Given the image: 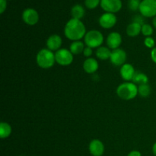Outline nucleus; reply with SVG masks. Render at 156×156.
<instances>
[{
  "label": "nucleus",
  "instance_id": "f257e3e1",
  "mask_svg": "<svg viewBox=\"0 0 156 156\" xmlns=\"http://www.w3.org/2000/svg\"><path fill=\"white\" fill-rule=\"evenodd\" d=\"M85 26L79 19L72 18L66 23L64 28V34L68 39L77 41L85 36Z\"/></svg>",
  "mask_w": 156,
  "mask_h": 156
},
{
  "label": "nucleus",
  "instance_id": "f03ea898",
  "mask_svg": "<svg viewBox=\"0 0 156 156\" xmlns=\"http://www.w3.org/2000/svg\"><path fill=\"white\" fill-rule=\"evenodd\" d=\"M55 61V54L49 49H42L37 55V63L41 68H51L54 65Z\"/></svg>",
  "mask_w": 156,
  "mask_h": 156
},
{
  "label": "nucleus",
  "instance_id": "7ed1b4c3",
  "mask_svg": "<svg viewBox=\"0 0 156 156\" xmlns=\"http://www.w3.org/2000/svg\"><path fill=\"white\" fill-rule=\"evenodd\" d=\"M117 94L123 100H131L136 97L138 94V87L134 83L125 82L118 86Z\"/></svg>",
  "mask_w": 156,
  "mask_h": 156
},
{
  "label": "nucleus",
  "instance_id": "20e7f679",
  "mask_svg": "<svg viewBox=\"0 0 156 156\" xmlns=\"http://www.w3.org/2000/svg\"><path fill=\"white\" fill-rule=\"evenodd\" d=\"M104 41V36L97 30H91L86 33L85 36V43L88 47L96 48L100 47Z\"/></svg>",
  "mask_w": 156,
  "mask_h": 156
},
{
  "label": "nucleus",
  "instance_id": "39448f33",
  "mask_svg": "<svg viewBox=\"0 0 156 156\" xmlns=\"http://www.w3.org/2000/svg\"><path fill=\"white\" fill-rule=\"evenodd\" d=\"M140 12L144 17L156 16V0H143L140 3Z\"/></svg>",
  "mask_w": 156,
  "mask_h": 156
},
{
  "label": "nucleus",
  "instance_id": "423d86ee",
  "mask_svg": "<svg viewBox=\"0 0 156 156\" xmlns=\"http://www.w3.org/2000/svg\"><path fill=\"white\" fill-rule=\"evenodd\" d=\"M56 62L61 66H69L73 62V54L66 49H59L55 53Z\"/></svg>",
  "mask_w": 156,
  "mask_h": 156
},
{
  "label": "nucleus",
  "instance_id": "0eeeda50",
  "mask_svg": "<svg viewBox=\"0 0 156 156\" xmlns=\"http://www.w3.org/2000/svg\"><path fill=\"white\" fill-rule=\"evenodd\" d=\"M100 5L103 10L109 13L119 12L122 8L121 0H101Z\"/></svg>",
  "mask_w": 156,
  "mask_h": 156
},
{
  "label": "nucleus",
  "instance_id": "6e6552de",
  "mask_svg": "<svg viewBox=\"0 0 156 156\" xmlns=\"http://www.w3.org/2000/svg\"><path fill=\"white\" fill-rule=\"evenodd\" d=\"M117 23V17L114 13L103 14L99 18V24L103 28L109 29L114 27Z\"/></svg>",
  "mask_w": 156,
  "mask_h": 156
},
{
  "label": "nucleus",
  "instance_id": "1a4fd4ad",
  "mask_svg": "<svg viewBox=\"0 0 156 156\" xmlns=\"http://www.w3.org/2000/svg\"><path fill=\"white\" fill-rule=\"evenodd\" d=\"M22 19L28 25H34L39 21V15L34 9H27L23 12Z\"/></svg>",
  "mask_w": 156,
  "mask_h": 156
},
{
  "label": "nucleus",
  "instance_id": "9d476101",
  "mask_svg": "<svg viewBox=\"0 0 156 156\" xmlns=\"http://www.w3.org/2000/svg\"><path fill=\"white\" fill-rule=\"evenodd\" d=\"M111 61L112 64L116 66H123L126 59V53L122 49H116L113 50L111 55Z\"/></svg>",
  "mask_w": 156,
  "mask_h": 156
},
{
  "label": "nucleus",
  "instance_id": "9b49d317",
  "mask_svg": "<svg viewBox=\"0 0 156 156\" xmlns=\"http://www.w3.org/2000/svg\"><path fill=\"white\" fill-rule=\"evenodd\" d=\"M89 152L93 156H102L105 152V146L99 140H94L89 144Z\"/></svg>",
  "mask_w": 156,
  "mask_h": 156
},
{
  "label": "nucleus",
  "instance_id": "f8f14e48",
  "mask_svg": "<svg viewBox=\"0 0 156 156\" xmlns=\"http://www.w3.org/2000/svg\"><path fill=\"white\" fill-rule=\"evenodd\" d=\"M122 43L121 35L117 32H112L110 34L107 38V44L108 47L112 50L118 49Z\"/></svg>",
  "mask_w": 156,
  "mask_h": 156
},
{
  "label": "nucleus",
  "instance_id": "ddd939ff",
  "mask_svg": "<svg viewBox=\"0 0 156 156\" xmlns=\"http://www.w3.org/2000/svg\"><path fill=\"white\" fill-rule=\"evenodd\" d=\"M135 73L134 67L129 63L123 64L120 69V76L126 81L133 80Z\"/></svg>",
  "mask_w": 156,
  "mask_h": 156
},
{
  "label": "nucleus",
  "instance_id": "4468645a",
  "mask_svg": "<svg viewBox=\"0 0 156 156\" xmlns=\"http://www.w3.org/2000/svg\"><path fill=\"white\" fill-rule=\"evenodd\" d=\"M62 45V38L57 34L51 35L47 41V47L51 51L59 50Z\"/></svg>",
  "mask_w": 156,
  "mask_h": 156
},
{
  "label": "nucleus",
  "instance_id": "2eb2a0df",
  "mask_svg": "<svg viewBox=\"0 0 156 156\" xmlns=\"http://www.w3.org/2000/svg\"><path fill=\"white\" fill-rule=\"evenodd\" d=\"M83 69L88 74L94 73L98 69V62L94 58H88L84 62Z\"/></svg>",
  "mask_w": 156,
  "mask_h": 156
},
{
  "label": "nucleus",
  "instance_id": "dca6fc26",
  "mask_svg": "<svg viewBox=\"0 0 156 156\" xmlns=\"http://www.w3.org/2000/svg\"><path fill=\"white\" fill-rule=\"evenodd\" d=\"M140 32H142V24L138 22L133 21L126 27V34L131 37L138 36Z\"/></svg>",
  "mask_w": 156,
  "mask_h": 156
},
{
  "label": "nucleus",
  "instance_id": "f3484780",
  "mask_svg": "<svg viewBox=\"0 0 156 156\" xmlns=\"http://www.w3.org/2000/svg\"><path fill=\"white\" fill-rule=\"evenodd\" d=\"M71 15L75 19H82L85 15V9L81 5H76L71 9Z\"/></svg>",
  "mask_w": 156,
  "mask_h": 156
},
{
  "label": "nucleus",
  "instance_id": "a211bd4d",
  "mask_svg": "<svg viewBox=\"0 0 156 156\" xmlns=\"http://www.w3.org/2000/svg\"><path fill=\"white\" fill-rule=\"evenodd\" d=\"M111 51L109 48L105 47H101L96 50V56L101 60H107L111 58Z\"/></svg>",
  "mask_w": 156,
  "mask_h": 156
},
{
  "label": "nucleus",
  "instance_id": "6ab92c4d",
  "mask_svg": "<svg viewBox=\"0 0 156 156\" xmlns=\"http://www.w3.org/2000/svg\"><path fill=\"white\" fill-rule=\"evenodd\" d=\"M133 82L134 84H139V85H143V84H148L149 79L146 75L141 72H136L135 75L133 79Z\"/></svg>",
  "mask_w": 156,
  "mask_h": 156
},
{
  "label": "nucleus",
  "instance_id": "aec40b11",
  "mask_svg": "<svg viewBox=\"0 0 156 156\" xmlns=\"http://www.w3.org/2000/svg\"><path fill=\"white\" fill-rule=\"evenodd\" d=\"M84 44L81 41H74L70 45V52L73 53V55H78L81 53L82 52L84 51Z\"/></svg>",
  "mask_w": 156,
  "mask_h": 156
},
{
  "label": "nucleus",
  "instance_id": "412c9836",
  "mask_svg": "<svg viewBox=\"0 0 156 156\" xmlns=\"http://www.w3.org/2000/svg\"><path fill=\"white\" fill-rule=\"evenodd\" d=\"M12 133V127L5 122H2L0 124V137L2 139L8 138Z\"/></svg>",
  "mask_w": 156,
  "mask_h": 156
},
{
  "label": "nucleus",
  "instance_id": "4be33fe9",
  "mask_svg": "<svg viewBox=\"0 0 156 156\" xmlns=\"http://www.w3.org/2000/svg\"><path fill=\"white\" fill-rule=\"evenodd\" d=\"M151 88L148 84H143L138 87V94L143 98H147L150 94Z\"/></svg>",
  "mask_w": 156,
  "mask_h": 156
},
{
  "label": "nucleus",
  "instance_id": "5701e85b",
  "mask_svg": "<svg viewBox=\"0 0 156 156\" xmlns=\"http://www.w3.org/2000/svg\"><path fill=\"white\" fill-rule=\"evenodd\" d=\"M142 33L144 36L150 37L153 34V28L152 26L149 24H143L142 25Z\"/></svg>",
  "mask_w": 156,
  "mask_h": 156
},
{
  "label": "nucleus",
  "instance_id": "b1692460",
  "mask_svg": "<svg viewBox=\"0 0 156 156\" xmlns=\"http://www.w3.org/2000/svg\"><path fill=\"white\" fill-rule=\"evenodd\" d=\"M101 3V0H85V5L88 9H94Z\"/></svg>",
  "mask_w": 156,
  "mask_h": 156
},
{
  "label": "nucleus",
  "instance_id": "393cba45",
  "mask_svg": "<svg viewBox=\"0 0 156 156\" xmlns=\"http://www.w3.org/2000/svg\"><path fill=\"white\" fill-rule=\"evenodd\" d=\"M142 1L140 0H129L128 2V6H129V9L132 11H136L140 9V3Z\"/></svg>",
  "mask_w": 156,
  "mask_h": 156
},
{
  "label": "nucleus",
  "instance_id": "a878e982",
  "mask_svg": "<svg viewBox=\"0 0 156 156\" xmlns=\"http://www.w3.org/2000/svg\"><path fill=\"white\" fill-rule=\"evenodd\" d=\"M155 40L151 37H147L144 40V44L149 48H153L155 47Z\"/></svg>",
  "mask_w": 156,
  "mask_h": 156
},
{
  "label": "nucleus",
  "instance_id": "bb28decb",
  "mask_svg": "<svg viewBox=\"0 0 156 156\" xmlns=\"http://www.w3.org/2000/svg\"><path fill=\"white\" fill-rule=\"evenodd\" d=\"M7 7V2L6 0H0V13L2 14Z\"/></svg>",
  "mask_w": 156,
  "mask_h": 156
},
{
  "label": "nucleus",
  "instance_id": "cd10ccee",
  "mask_svg": "<svg viewBox=\"0 0 156 156\" xmlns=\"http://www.w3.org/2000/svg\"><path fill=\"white\" fill-rule=\"evenodd\" d=\"M83 54L84 56H86V57H89L90 56H91V54H92V50H91V47H85V48L84 49Z\"/></svg>",
  "mask_w": 156,
  "mask_h": 156
},
{
  "label": "nucleus",
  "instance_id": "c85d7f7f",
  "mask_svg": "<svg viewBox=\"0 0 156 156\" xmlns=\"http://www.w3.org/2000/svg\"><path fill=\"white\" fill-rule=\"evenodd\" d=\"M151 58H152V61L156 63V47L152 49L151 51Z\"/></svg>",
  "mask_w": 156,
  "mask_h": 156
},
{
  "label": "nucleus",
  "instance_id": "c756f323",
  "mask_svg": "<svg viewBox=\"0 0 156 156\" xmlns=\"http://www.w3.org/2000/svg\"><path fill=\"white\" fill-rule=\"evenodd\" d=\"M127 156H142L141 153L140 152L137 150H133V151H131L129 154H128Z\"/></svg>",
  "mask_w": 156,
  "mask_h": 156
},
{
  "label": "nucleus",
  "instance_id": "7c9ffc66",
  "mask_svg": "<svg viewBox=\"0 0 156 156\" xmlns=\"http://www.w3.org/2000/svg\"><path fill=\"white\" fill-rule=\"evenodd\" d=\"M152 152H153L155 156H156V143L153 145V146H152Z\"/></svg>",
  "mask_w": 156,
  "mask_h": 156
},
{
  "label": "nucleus",
  "instance_id": "2f4dec72",
  "mask_svg": "<svg viewBox=\"0 0 156 156\" xmlns=\"http://www.w3.org/2000/svg\"><path fill=\"white\" fill-rule=\"evenodd\" d=\"M152 24H153L154 27H155L156 28V16L154 17L153 20H152Z\"/></svg>",
  "mask_w": 156,
  "mask_h": 156
}]
</instances>
